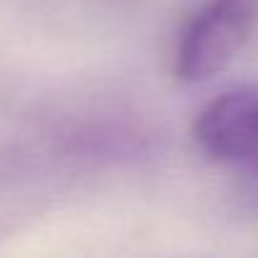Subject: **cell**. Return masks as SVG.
<instances>
[{
  "label": "cell",
  "mask_w": 258,
  "mask_h": 258,
  "mask_svg": "<svg viewBox=\"0 0 258 258\" xmlns=\"http://www.w3.org/2000/svg\"><path fill=\"white\" fill-rule=\"evenodd\" d=\"M192 137L210 160L258 172V84L228 89L208 101Z\"/></svg>",
  "instance_id": "cell-2"
},
{
  "label": "cell",
  "mask_w": 258,
  "mask_h": 258,
  "mask_svg": "<svg viewBox=\"0 0 258 258\" xmlns=\"http://www.w3.org/2000/svg\"><path fill=\"white\" fill-rule=\"evenodd\" d=\"M255 23L258 0H208L177 41L175 76L198 84L220 74L245 46Z\"/></svg>",
  "instance_id": "cell-1"
}]
</instances>
